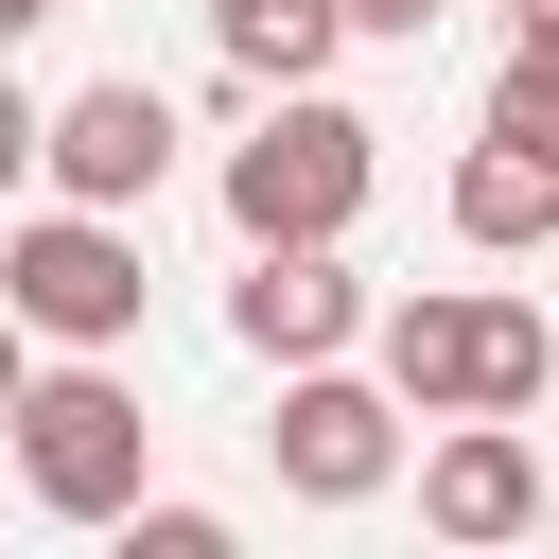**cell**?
<instances>
[{"mask_svg":"<svg viewBox=\"0 0 559 559\" xmlns=\"http://www.w3.org/2000/svg\"><path fill=\"white\" fill-rule=\"evenodd\" d=\"M367 332H384V402H402V419H524V402L559 384L542 297H489V280H437V297H402V314H367Z\"/></svg>","mask_w":559,"mask_h":559,"instance_id":"6da1fadb","label":"cell"},{"mask_svg":"<svg viewBox=\"0 0 559 559\" xmlns=\"http://www.w3.org/2000/svg\"><path fill=\"white\" fill-rule=\"evenodd\" d=\"M35 17H70V0H0V52H17V35H35Z\"/></svg>","mask_w":559,"mask_h":559,"instance_id":"2e32d148","label":"cell"},{"mask_svg":"<svg viewBox=\"0 0 559 559\" xmlns=\"http://www.w3.org/2000/svg\"><path fill=\"white\" fill-rule=\"evenodd\" d=\"M542 227H559V157H542V140H472V157H454V245L524 262Z\"/></svg>","mask_w":559,"mask_h":559,"instance_id":"9c48e42d","label":"cell"},{"mask_svg":"<svg viewBox=\"0 0 559 559\" xmlns=\"http://www.w3.org/2000/svg\"><path fill=\"white\" fill-rule=\"evenodd\" d=\"M262 454H280V489H297V507H367V489L402 472V402H384V384H349V349H314V367H280Z\"/></svg>","mask_w":559,"mask_h":559,"instance_id":"5b68a950","label":"cell"},{"mask_svg":"<svg viewBox=\"0 0 559 559\" xmlns=\"http://www.w3.org/2000/svg\"><path fill=\"white\" fill-rule=\"evenodd\" d=\"M227 332H245L262 367H314V349H349V332H367V280H349V245H245V280H227Z\"/></svg>","mask_w":559,"mask_h":559,"instance_id":"52a82bcc","label":"cell"},{"mask_svg":"<svg viewBox=\"0 0 559 559\" xmlns=\"http://www.w3.org/2000/svg\"><path fill=\"white\" fill-rule=\"evenodd\" d=\"M332 17H349V35H437L454 0H332Z\"/></svg>","mask_w":559,"mask_h":559,"instance_id":"5bb4252c","label":"cell"},{"mask_svg":"<svg viewBox=\"0 0 559 559\" xmlns=\"http://www.w3.org/2000/svg\"><path fill=\"white\" fill-rule=\"evenodd\" d=\"M17 367H35V332H17V314H0V402H17Z\"/></svg>","mask_w":559,"mask_h":559,"instance_id":"9a60e30c","label":"cell"},{"mask_svg":"<svg viewBox=\"0 0 559 559\" xmlns=\"http://www.w3.org/2000/svg\"><path fill=\"white\" fill-rule=\"evenodd\" d=\"M507 17H524V35H559V0H507Z\"/></svg>","mask_w":559,"mask_h":559,"instance_id":"e0dca14e","label":"cell"},{"mask_svg":"<svg viewBox=\"0 0 559 559\" xmlns=\"http://www.w3.org/2000/svg\"><path fill=\"white\" fill-rule=\"evenodd\" d=\"M0 437H17V489H35L52 524H105L122 489H157V419H140V384H122L105 349H70V367H17Z\"/></svg>","mask_w":559,"mask_h":559,"instance_id":"3957f363","label":"cell"},{"mask_svg":"<svg viewBox=\"0 0 559 559\" xmlns=\"http://www.w3.org/2000/svg\"><path fill=\"white\" fill-rule=\"evenodd\" d=\"M367 192H384V140H367L332 87H280V105L227 140V227H245V245H349Z\"/></svg>","mask_w":559,"mask_h":559,"instance_id":"7a4b0ae2","label":"cell"},{"mask_svg":"<svg viewBox=\"0 0 559 559\" xmlns=\"http://www.w3.org/2000/svg\"><path fill=\"white\" fill-rule=\"evenodd\" d=\"M210 52H227L245 87H332L349 17H332V0H210Z\"/></svg>","mask_w":559,"mask_h":559,"instance_id":"30bf717a","label":"cell"},{"mask_svg":"<svg viewBox=\"0 0 559 559\" xmlns=\"http://www.w3.org/2000/svg\"><path fill=\"white\" fill-rule=\"evenodd\" d=\"M489 140H542V157H559V35H524V52L489 70Z\"/></svg>","mask_w":559,"mask_h":559,"instance_id":"8fae6325","label":"cell"},{"mask_svg":"<svg viewBox=\"0 0 559 559\" xmlns=\"http://www.w3.org/2000/svg\"><path fill=\"white\" fill-rule=\"evenodd\" d=\"M105 524H122L140 559H227V507H157V489H122Z\"/></svg>","mask_w":559,"mask_h":559,"instance_id":"7c38bea8","label":"cell"},{"mask_svg":"<svg viewBox=\"0 0 559 559\" xmlns=\"http://www.w3.org/2000/svg\"><path fill=\"white\" fill-rule=\"evenodd\" d=\"M35 175H52L70 210H157V175H175V105H157L140 70H105V87L35 105Z\"/></svg>","mask_w":559,"mask_h":559,"instance_id":"8992f818","label":"cell"},{"mask_svg":"<svg viewBox=\"0 0 559 559\" xmlns=\"http://www.w3.org/2000/svg\"><path fill=\"white\" fill-rule=\"evenodd\" d=\"M17 175H35V87L0 70V192H17Z\"/></svg>","mask_w":559,"mask_h":559,"instance_id":"4fadbf2b","label":"cell"},{"mask_svg":"<svg viewBox=\"0 0 559 559\" xmlns=\"http://www.w3.org/2000/svg\"><path fill=\"white\" fill-rule=\"evenodd\" d=\"M0 314L35 349H122L140 332V227L122 210H35L0 227Z\"/></svg>","mask_w":559,"mask_h":559,"instance_id":"277c9868","label":"cell"},{"mask_svg":"<svg viewBox=\"0 0 559 559\" xmlns=\"http://www.w3.org/2000/svg\"><path fill=\"white\" fill-rule=\"evenodd\" d=\"M419 524L472 542V559L524 542V524H542V437H524V419H454V437L419 454Z\"/></svg>","mask_w":559,"mask_h":559,"instance_id":"ba28073f","label":"cell"}]
</instances>
